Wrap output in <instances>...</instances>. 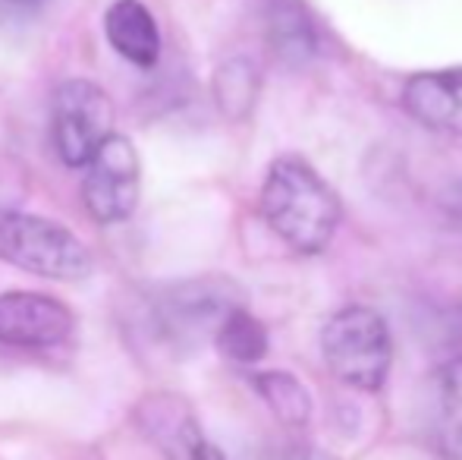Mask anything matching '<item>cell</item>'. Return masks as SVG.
<instances>
[{
	"label": "cell",
	"instance_id": "1",
	"mask_svg": "<svg viewBox=\"0 0 462 460\" xmlns=\"http://www.w3.org/2000/svg\"><path fill=\"white\" fill-rule=\"evenodd\" d=\"M262 215L286 246L315 256L334 239L340 202L305 161L277 158L262 186Z\"/></svg>",
	"mask_w": 462,
	"mask_h": 460
},
{
	"label": "cell",
	"instance_id": "2",
	"mask_svg": "<svg viewBox=\"0 0 462 460\" xmlns=\"http://www.w3.org/2000/svg\"><path fill=\"white\" fill-rule=\"evenodd\" d=\"M239 303V287L220 275L189 277V281L158 287L148 300V338L171 353H186L214 341L220 322L233 313Z\"/></svg>",
	"mask_w": 462,
	"mask_h": 460
},
{
	"label": "cell",
	"instance_id": "3",
	"mask_svg": "<svg viewBox=\"0 0 462 460\" xmlns=\"http://www.w3.org/2000/svg\"><path fill=\"white\" fill-rule=\"evenodd\" d=\"M0 262L51 281H82L92 275V252L73 230L13 209H0Z\"/></svg>",
	"mask_w": 462,
	"mask_h": 460
},
{
	"label": "cell",
	"instance_id": "4",
	"mask_svg": "<svg viewBox=\"0 0 462 460\" xmlns=\"http://www.w3.org/2000/svg\"><path fill=\"white\" fill-rule=\"evenodd\" d=\"M321 350L334 379L356 391H377L393 362L387 322L368 306H346L330 315L321 332Z\"/></svg>",
	"mask_w": 462,
	"mask_h": 460
},
{
	"label": "cell",
	"instance_id": "5",
	"mask_svg": "<svg viewBox=\"0 0 462 460\" xmlns=\"http://www.w3.org/2000/svg\"><path fill=\"white\" fill-rule=\"evenodd\" d=\"M114 101L92 80H67L51 101V142L67 167H86L114 136Z\"/></svg>",
	"mask_w": 462,
	"mask_h": 460
},
{
	"label": "cell",
	"instance_id": "6",
	"mask_svg": "<svg viewBox=\"0 0 462 460\" xmlns=\"http://www.w3.org/2000/svg\"><path fill=\"white\" fill-rule=\"evenodd\" d=\"M142 190V164L135 146L114 133L97 146L82 177V202L97 224H120L133 218Z\"/></svg>",
	"mask_w": 462,
	"mask_h": 460
},
{
	"label": "cell",
	"instance_id": "7",
	"mask_svg": "<svg viewBox=\"0 0 462 460\" xmlns=\"http://www.w3.org/2000/svg\"><path fill=\"white\" fill-rule=\"evenodd\" d=\"M133 423L164 460H226L201 429L189 400L173 391L145 394L133 407Z\"/></svg>",
	"mask_w": 462,
	"mask_h": 460
},
{
	"label": "cell",
	"instance_id": "8",
	"mask_svg": "<svg viewBox=\"0 0 462 460\" xmlns=\"http://www.w3.org/2000/svg\"><path fill=\"white\" fill-rule=\"evenodd\" d=\"M76 315L67 303L32 290L0 294V344L19 350H51L73 338Z\"/></svg>",
	"mask_w": 462,
	"mask_h": 460
},
{
	"label": "cell",
	"instance_id": "9",
	"mask_svg": "<svg viewBox=\"0 0 462 460\" xmlns=\"http://www.w3.org/2000/svg\"><path fill=\"white\" fill-rule=\"evenodd\" d=\"M402 105L425 127L462 133V67L412 76L402 89Z\"/></svg>",
	"mask_w": 462,
	"mask_h": 460
},
{
	"label": "cell",
	"instance_id": "10",
	"mask_svg": "<svg viewBox=\"0 0 462 460\" xmlns=\"http://www.w3.org/2000/svg\"><path fill=\"white\" fill-rule=\"evenodd\" d=\"M104 35L123 61L152 70L161 61V29L142 0H114L104 13Z\"/></svg>",
	"mask_w": 462,
	"mask_h": 460
},
{
	"label": "cell",
	"instance_id": "11",
	"mask_svg": "<svg viewBox=\"0 0 462 460\" xmlns=\"http://www.w3.org/2000/svg\"><path fill=\"white\" fill-rule=\"evenodd\" d=\"M268 38L271 48L280 61L286 63H305L315 57L318 35L311 25L309 13L296 4V0H274L268 10Z\"/></svg>",
	"mask_w": 462,
	"mask_h": 460
},
{
	"label": "cell",
	"instance_id": "12",
	"mask_svg": "<svg viewBox=\"0 0 462 460\" xmlns=\"http://www.w3.org/2000/svg\"><path fill=\"white\" fill-rule=\"evenodd\" d=\"M214 344L220 347V353L230 356L236 362H258L268 353V332L252 313H245L243 306H236L224 322H220Z\"/></svg>",
	"mask_w": 462,
	"mask_h": 460
},
{
	"label": "cell",
	"instance_id": "13",
	"mask_svg": "<svg viewBox=\"0 0 462 460\" xmlns=\"http://www.w3.org/2000/svg\"><path fill=\"white\" fill-rule=\"evenodd\" d=\"M255 388L268 407L283 419L286 426H305L309 423V413H311V400L309 391L302 388V381L292 379L290 372H258Z\"/></svg>",
	"mask_w": 462,
	"mask_h": 460
},
{
	"label": "cell",
	"instance_id": "14",
	"mask_svg": "<svg viewBox=\"0 0 462 460\" xmlns=\"http://www.w3.org/2000/svg\"><path fill=\"white\" fill-rule=\"evenodd\" d=\"M255 95H258V73L243 57L224 63L217 70V76H214V99H217L220 111L233 117V120H239V117L252 111Z\"/></svg>",
	"mask_w": 462,
	"mask_h": 460
},
{
	"label": "cell",
	"instance_id": "15",
	"mask_svg": "<svg viewBox=\"0 0 462 460\" xmlns=\"http://www.w3.org/2000/svg\"><path fill=\"white\" fill-rule=\"evenodd\" d=\"M440 400L450 426L462 436V353L453 356L440 372Z\"/></svg>",
	"mask_w": 462,
	"mask_h": 460
},
{
	"label": "cell",
	"instance_id": "16",
	"mask_svg": "<svg viewBox=\"0 0 462 460\" xmlns=\"http://www.w3.org/2000/svg\"><path fill=\"white\" fill-rule=\"evenodd\" d=\"M271 460H330V457L315 448H305V445H290V448H280L277 455H271Z\"/></svg>",
	"mask_w": 462,
	"mask_h": 460
},
{
	"label": "cell",
	"instance_id": "17",
	"mask_svg": "<svg viewBox=\"0 0 462 460\" xmlns=\"http://www.w3.org/2000/svg\"><path fill=\"white\" fill-rule=\"evenodd\" d=\"M450 209H453V215L459 218V224H462V183L453 190V196H450Z\"/></svg>",
	"mask_w": 462,
	"mask_h": 460
},
{
	"label": "cell",
	"instance_id": "18",
	"mask_svg": "<svg viewBox=\"0 0 462 460\" xmlns=\"http://www.w3.org/2000/svg\"><path fill=\"white\" fill-rule=\"evenodd\" d=\"M6 4H16V6H35V4H42V0H6Z\"/></svg>",
	"mask_w": 462,
	"mask_h": 460
}]
</instances>
